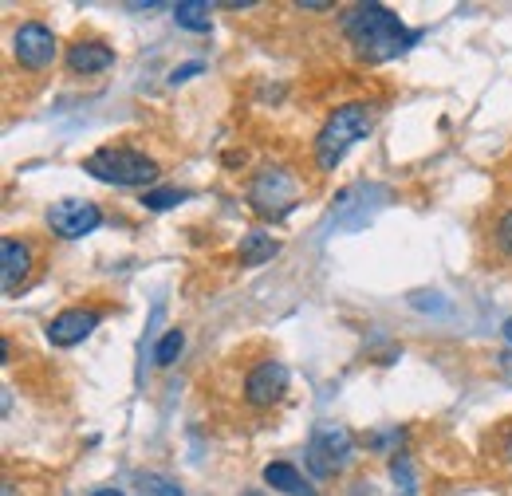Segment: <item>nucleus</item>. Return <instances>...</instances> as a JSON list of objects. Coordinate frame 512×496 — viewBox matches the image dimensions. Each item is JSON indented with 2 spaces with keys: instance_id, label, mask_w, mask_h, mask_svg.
Segmentation results:
<instances>
[{
  "instance_id": "f257e3e1",
  "label": "nucleus",
  "mask_w": 512,
  "mask_h": 496,
  "mask_svg": "<svg viewBox=\"0 0 512 496\" xmlns=\"http://www.w3.org/2000/svg\"><path fill=\"white\" fill-rule=\"evenodd\" d=\"M343 36L351 40L355 56L367 63H386L398 60L402 52H410L422 32L418 28H406L398 20V12H390L386 4H355L343 12Z\"/></svg>"
},
{
  "instance_id": "f03ea898",
  "label": "nucleus",
  "mask_w": 512,
  "mask_h": 496,
  "mask_svg": "<svg viewBox=\"0 0 512 496\" xmlns=\"http://www.w3.org/2000/svg\"><path fill=\"white\" fill-rule=\"evenodd\" d=\"M371 123L375 119H371L367 103H343V107H335L327 115V123L316 134V166H320L323 174H331L343 162V154L371 134Z\"/></svg>"
},
{
  "instance_id": "7ed1b4c3",
  "label": "nucleus",
  "mask_w": 512,
  "mask_h": 496,
  "mask_svg": "<svg viewBox=\"0 0 512 496\" xmlns=\"http://www.w3.org/2000/svg\"><path fill=\"white\" fill-rule=\"evenodd\" d=\"M83 170L103 182V186H119V189H134V186H150L158 178V162L134 146H99L95 154L83 158Z\"/></svg>"
},
{
  "instance_id": "20e7f679",
  "label": "nucleus",
  "mask_w": 512,
  "mask_h": 496,
  "mask_svg": "<svg viewBox=\"0 0 512 496\" xmlns=\"http://www.w3.org/2000/svg\"><path fill=\"white\" fill-rule=\"evenodd\" d=\"M351 457H355V437H351V430H347L343 422H320V426L312 430L308 453H304L312 477L327 481V477L343 473V469L351 465Z\"/></svg>"
},
{
  "instance_id": "39448f33",
  "label": "nucleus",
  "mask_w": 512,
  "mask_h": 496,
  "mask_svg": "<svg viewBox=\"0 0 512 496\" xmlns=\"http://www.w3.org/2000/svg\"><path fill=\"white\" fill-rule=\"evenodd\" d=\"M249 205H253V213L268 217V221L288 217L296 209V182H292V174H284L276 166L260 170L253 178V186H249Z\"/></svg>"
},
{
  "instance_id": "423d86ee",
  "label": "nucleus",
  "mask_w": 512,
  "mask_h": 496,
  "mask_svg": "<svg viewBox=\"0 0 512 496\" xmlns=\"http://www.w3.org/2000/svg\"><path fill=\"white\" fill-rule=\"evenodd\" d=\"M103 225V209L95 201H83V197H64L48 209V229L64 241H79L87 233H95Z\"/></svg>"
},
{
  "instance_id": "0eeeda50",
  "label": "nucleus",
  "mask_w": 512,
  "mask_h": 496,
  "mask_svg": "<svg viewBox=\"0 0 512 496\" xmlns=\"http://www.w3.org/2000/svg\"><path fill=\"white\" fill-rule=\"evenodd\" d=\"M12 56H16L20 67H28V71L52 67V63H56V36H52V28L40 24V20L20 24V28L12 32Z\"/></svg>"
},
{
  "instance_id": "6e6552de",
  "label": "nucleus",
  "mask_w": 512,
  "mask_h": 496,
  "mask_svg": "<svg viewBox=\"0 0 512 496\" xmlns=\"http://www.w3.org/2000/svg\"><path fill=\"white\" fill-rule=\"evenodd\" d=\"M284 390H288V367L276 363V359L256 363L253 371H249V378H245V402L256 406V410L276 406L284 398Z\"/></svg>"
},
{
  "instance_id": "1a4fd4ad",
  "label": "nucleus",
  "mask_w": 512,
  "mask_h": 496,
  "mask_svg": "<svg viewBox=\"0 0 512 496\" xmlns=\"http://www.w3.org/2000/svg\"><path fill=\"white\" fill-rule=\"evenodd\" d=\"M99 311H91V308H67L60 311L52 323H48V343L52 347H75V343H83L95 327H99Z\"/></svg>"
},
{
  "instance_id": "9d476101",
  "label": "nucleus",
  "mask_w": 512,
  "mask_h": 496,
  "mask_svg": "<svg viewBox=\"0 0 512 496\" xmlns=\"http://www.w3.org/2000/svg\"><path fill=\"white\" fill-rule=\"evenodd\" d=\"M32 272V245L16 241V237H4L0 241V288L12 296Z\"/></svg>"
},
{
  "instance_id": "9b49d317",
  "label": "nucleus",
  "mask_w": 512,
  "mask_h": 496,
  "mask_svg": "<svg viewBox=\"0 0 512 496\" xmlns=\"http://www.w3.org/2000/svg\"><path fill=\"white\" fill-rule=\"evenodd\" d=\"M107 67H115V52L99 40H79V44L67 48V71L71 75H99Z\"/></svg>"
},
{
  "instance_id": "f8f14e48",
  "label": "nucleus",
  "mask_w": 512,
  "mask_h": 496,
  "mask_svg": "<svg viewBox=\"0 0 512 496\" xmlns=\"http://www.w3.org/2000/svg\"><path fill=\"white\" fill-rule=\"evenodd\" d=\"M264 485L272 489V493H284V496H316V489L300 477V469L296 465H288V461H268L264 465Z\"/></svg>"
},
{
  "instance_id": "ddd939ff",
  "label": "nucleus",
  "mask_w": 512,
  "mask_h": 496,
  "mask_svg": "<svg viewBox=\"0 0 512 496\" xmlns=\"http://www.w3.org/2000/svg\"><path fill=\"white\" fill-rule=\"evenodd\" d=\"M276 252H280V241L256 229V233H245V241H241V264H245V268H260V264H268Z\"/></svg>"
},
{
  "instance_id": "4468645a",
  "label": "nucleus",
  "mask_w": 512,
  "mask_h": 496,
  "mask_svg": "<svg viewBox=\"0 0 512 496\" xmlns=\"http://www.w3.org/2000/svg\"><path fill=\"white\" fill-rule=\"evenodd\" d=\"M174 20L190 32H209L213 28V4L205 0H178L174 4Z\"/></svg>"
},
{
  "instance_id": "2eb2a0df",
  "label": "nucleus",
  "mask_w": 512,
  "mask_h": 496,
  "mask_svg": "<svg viewBox=\"0 0 512 496\" xmlns=\"http://www.w3.org/2000/svg\"><path fill=\"white\" fill-rule=\"evenodd\" d=\"M182 347H186L182 327H170V331L162 335V343L154 347V363H158V367H174V363H178V355H182Z\"/></svg>"
},
{
  "instance_id": "dca6fc26",
  "label": "nucleus",
  "mask_w": 512,
  "mask_h": 496,
  "mask_svg": "<svg viewBox=\"0 0 512 496\" xmlns=\"http://www.w3.org/2000/svg\"><path fill=\"white\" fill-rule=\"evenodd\" d=\"M182 201H186L182 189H146V193H142V205H146L150 213H166V209H174V205H182Z\"/></svg>"
},
{
  "instance_id": "f3484780",
  "label": "nucleus",
  "mask_w": 512,
  "mask_h": 496,
  "mask_svg": "<svg viewBox=\"0 0 512 496\" xmlns=\"http://www.w3.org/2000/svg\"><path fill=\"white\" fill-rule=\"evenodd\" d=\"M138 489L146 496H186L182 485H174V481L162 477V473H142V477H138Z\"/></svg>"
},
{
  "instance_id": "a211bd4d",
  "label": "nucleus",
  "mask_w": 512,
  "mask_h": 496,
  "mask_svg": "<svg viewBox=\"0 0 512 496\" xmlns=\"http://www.w3.org/2000/svg\"><path fill=\"white\" fill-rule=\"evenodd\" d=\"M390 477H394V485H402V493L414 496V465H410L406 453H394L390 457Z\"/></svg>"
},
{
  "instance_id": "6ab92c4d",
  "label": "nucleus",
  "mask_w": 512,
  "mask_h": 496,
  "mask_svg": "<svg viewBox=\"0 0 512 496\" xmlns=\"http://www.w3.org/2000/svg\"><path fill=\"white\" fill-rule=\"evenodd\" d=\"M493 241H497V248L505 252V256H512V209L497 221V233H493Z\"/></svg>"
},
{
  "instance_id": "aec40b11",
  "label": "nucleus",
  "mask_w": 512,
  "mask_h": 496,
  "mask_svg": "<svg viewBox=\"0 0 512 496\" xmlns=\"http://www.w3.org/2000/svg\"><path fill=\"white\" fill-rule=\"evenodd\" d=\"M201 71H205V63L201 60L182 63V67H174V71H170V83H174V87H178V83H190L193 75H201Z\"/></svg>"
},
{
  "instance_id": "412c9836",
  "label": "nucleus",
  "mask_w": 512,
  "mask_h": 496,
  "mask_svg": "<svg viewBox=\"0 0 512 496\" xmlns=\"http://www.w3.org/2000/svg\"><path fill=\"white\" fill-rule=\"evenodd\" d=\"M296 8H300V12H331V4H327V0H300Z\"/></svg>"
},
{
  "instance_id": "4be33fe9",
  "label": "nucleus",
  "mask_w": 512,
  "mask_h": 496,
  "mask_svg": "<svg viewBox=\"0 0 512 496\" xmlns=\"http://www.w3.org/2000/svg\"><path fill=\"white\" fill-rule=\"evenodd\" d=\"M91 496H123V493H119V489H95Z\"/></svg>"
},
{
  "instance_id": "5701e85b",
  "label": "nucleus",
  "mask_w": 512,
  "mask_h": 496,
  "mask_svg": "<svg viewBox=\"0 0 512 496\" xmlns=\"http://www.w3.org/2000/svg\"><path fill=\"white\" fill-rule=\"evenodd\" d=\"M501 331H505V339L512 343V319H505V327H501Z\"/></svg>"
},
{
  "instance_id": "b1692460",
  "label": "nucleus",
  "mask_w": 512,
  "mask_h": 496,
  "mask_svg": "<svg viewBox=\"0 0 512 496\" xmlns=\"http://www.w3.org/2000/svg\"><path fill=\"white\" fill-rule=\"evenodd\" d=\"M509 453H512V437H509Z\"/></svg>"
}]
</instances>
